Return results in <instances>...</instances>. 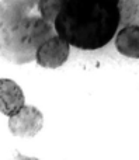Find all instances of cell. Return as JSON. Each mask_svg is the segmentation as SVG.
Masks as SVG:
<instances>
[{
	"label": "cell",
	"instance_id": "cell-9",
	"mask_svg": "<svg viewBox=\"0 0 139 160\" xmlns=\"http://www.w3.org/2000/svg\"><path fill=\"white\" fill-rule=\"evenodd\" d=\"M67 2L69 0H39L38 8L39 13H41V17L53 24L56 16L67 4Z\"/></svg>",
	"mask_w": 139,
	"mask_h": 160
},
{
	"label": "cell",
	"instance_id": "cell-10",
	"mask_svg": "<svg viewBox=\"0 0 139 160\" xmlns=\"http://www.w3.org/2000/svg\"><path fill=\"white\" fill-rule=\"evenodd\" d=\"M7 160H39V159L31 158V156H25V155H22V153H20L18 150H16V152H13L8 156Z\"/></svg>",
	"mask_w": 139,
	"mask_h": 160
},
{
	"label": "cell",
	"instance_id": "cell-7",
	"mask_svg": "<svg viewBox=\"0 0 139 160\" xmlns=\"http://www.w3.org/2000/svg\"><path fill=\"white\" fill-rule=\"evenodd\" d=\"M115 47L121 55L139 59V25H125L115 34Z\"/></svg>",
	"mask_w": 139,
	"mask_h": 160
},
{
	"label": "cell",
	"instance_id": "cell-11",
	"mask_svg": "<svg viewBox=\"0 0 139 160\" xmlns=\"http://www.w3.org/2000/svg\"><path fill=\"white\" fill-rule=\"evenodd\" d=\"M32 2L35 3V4H38V3H39V0H32Z\"/></svg>",
	"mask_w": 139,
	"mask_h": 160
},
{
	"label": "cell",
	"instance_id": "cell-8",
	"mask_svg": "<svg viewBox=\"0 0 139 160\" xmlns=\"http://www.w3.org/2000/svg\"><path fill=\"white\" fill-rule=\"evenodd\" d=\"M120 25H138L139 22V0H118Z\"/></svg>",
	"mask_w": 139,
	"mask_h": 160
},
{
	"label": "cell",
	"instance_id": "cell-2",
	"mask_svg": "<svg viewBox=\"0 0 139 160\" xmlns=\"http://www.w3.org/2000/svg\"><path fill=\"white\" fill-rule=\"evenodd\" d=\"M0 58L14 65L30 63L35 59V49L20 38L14 28V21H0Z\"/></svg>",
	"mask_w": 139,
	"mask_h": 160
},
{
	"label": "cell",
	"instance_id": "cell-12",
	"mask_svg": "<svg viewBox=\"0 0 139 160\" xmlns=\"http://www.w3.org/2000/svg\"><path fill=\"white\" fill-rule=\"evenodd\" d=\"M111 2H114V3H117V4H118V0H111Z\"/></svg>",
	"mask_w": 139,
	"mask_h": 160
},
{
	"label": "cell",
	"instance_id": "cell-1",
	"mask_svg": "<svg viewBox=\"0 0 139 160\" xmlns=\"http://www.w3.org/2000/svg\"><path fill=\"white\" fill-rule=\"evenodd\" d=\"M53 25L56 34L70 47L100 49L114 38L120 27L118 4L111 0H69Z\"/></svg>",
	"mask_w": 139,
	"mask_h": 160
},
{
	"label": "cell",
	"instance_id": "cell-13",
	"mask_svg": "<svg viewBox=\"0 0 139 160\" xmlns=\"http://www.w3.org/2000/svg\"><path fill=\"white\" fill-rule=\"evenodd\" d=\"M138 25H139V22H138Z\"/></svg>",
	"mask_w": 139,
	"mask_h": 160
},
{
	"label": "cell",
	"instance_id": "cell-6",
	"mask_svg": "<svg viewBox=\"0 0 139 160\" xmlns=\"http://www.w3.org/2000/svg\"><path fill=\"white\" fill-rule=\"evenodd\" d=\"M24 104L25 98L21 87L10 79H0V112L11 117Z\"/></svg>",
	"mask_w": 139,
	"mask_h": 160
},
{
	"label": "cell",
	"instance_id": "cell-5",
	"mask_svg": "<svg viewBox=\"0 0 139 160\" xmlns=\"http://www.w3.org/2000/svg\"><path fill=\"white\" fill-rule=\"evenodd\" d=\"M70 53V44L65 41L62 37L55 34L49 39L41 44L35 51L34 61L42 68L56 69L66 63Z\"/></svg>",
	"mask_w": 139,
	"mask_h": 160
},
{
	"label": "cell",
	"instance_id": "cell-3",
	"mask_svg": "<svg viewBox=\"0 0 139 160\" xmlns=\"http://www.w3.org/2000/svg\"><path fill=\"white\" fill-rule=\"evenodd\" d=\"M14 28L20 38L37 51V48L44 44L47 39L56 34L55 27H52V22L47 21L42 17H21L14 21Z\"/></svg>",
	"mask_w": 139,
	"mask_h": 160
},
{
	"label": "cell",
	"instance_id": "cell-4",
	"mask_svg": "<svg viewBox=\"0 0 139 160\" xmlns=\"http://www.w3.org/2000/svg\"><path fill=\"white\" fill-rule=\"evenodd\" d=\"M44 127V115L34 105H22L21 110L8 117V129L14 136L21 139L34 138Z\"/></svg>",
	"mask_w": 139,
	"mask_h": 160
}]
</instances>
